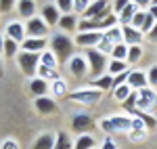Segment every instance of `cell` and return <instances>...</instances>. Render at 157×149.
Here are the masks:
<instances>
[{
  "label": "cell",
  "instance_id": "6da1fadb",
  "mask_svg": "<svg viewBox=\"0 0 157 149\" xmlns=\"http://www.w3.org/2000/svg\"><path fill=\"white\" fill-rule=\"evenodd\" d=\"M48 49L55 53V57H57L59 65H61V63H67L73 55H75V53H73V49H75V46H73V40L67 36V34H63V32L50 36Z\"/></svg>",
  "mask_w": 157,
  "mask_h": 149
},
{
  "label": "cell",
  "instance_id": "7a4b0ae2",
  "mask_svg": "<svg viewBox=\"0 0 157 149\" xmlns=\"http://www.w3.org/2000/svg\"><path fill=\"white\" fill-rule=\"evenodd\" d=\"M84 57H86V61H88V69H90L92 80L98 78V76H103V74H107V65H109L107 55H103V53L97 50V49H88Z\"/></svg>",
  "mask_w": 157,
  "mask_h": 149
},
{
  "label": "cell",
  "instance_id": "3957f363",
  "mask_svg": "<svg viewBox=\"0 0 157 149\" xmlns=\"http://www.w3.org/2000/svg\"><path fill=\"white\" fill-rule=\"evenodd\" d=\"M67 99L78 103V105H97L98 101L103 99V92L97 90V88H92V86H84V88H78V90L69 92Z\"/></svg>",
  "mask_w": 157,
  "mask_h": 149
},
{
  "label": "cell",
  "instance_id": "277c9868",
  "mask_svg": "<svg viewBox=\"0 0 157 149\" xmlns=\"http://www.w3.org/2000/svg\"><path fill=\"white\" fill-rule=\"evenodd\" d=\"M15 59H17L19 69H21L25 76L36 78L38 65H40V55H38V53H25V50H19V55H17Z\"/></svg>",
  "mask_w": 157,
  "mask_h": 149
},
{
  "label": "cell",
  "instance_id": "5b68a950",
  "mask_svg": "<svg viewBox=\"0 0 157 149\" xmlns=\"http://www.w3.org/2000/svg\"><path fill=\"white\" fill-rule=\"evenodd\" d=\"M124 42V36H121V27L120 25H115V27H111L107 32H103V38H101V42L97 44V50H101L103 55H111V50L115 44H120Z\"/></svg>",
  "mask_w": 157,
  "mask_h": 149
},
{
  "label": "cell",
  "instance_id": "8992f818",
  "mask_svg": "<svg viewBox=\"0 0 157 149\" xmlns=\"http://www.w3.org/2000/svg\"><path fill=\"white\" fill-rule=\"evenodd\" d=\"M94 118L90 113H75L71 118V130L75 135H90V130H94Z\"/></svg>",
  "mask_w": 157,
  "mask_h": 149
},
{
  "label": "cell",
  "instance_id": "52a82bcc",
  "mask_svg": "<svg viewBox=\"0 0 157 149\" xmlns=\"http://www.w3.org/2000/svg\"><path fill=\"white\" fill-rule=\"evenodd\" d=\"M48 32H50V27L44 23V19L38 17V15L25 21V36L27 38H46Z\"/></svg>",
  "mask_w": 157,
  "mask_h": 149
},
{
  "label": "cell",
  "instance_id": "ba28073f",
  "mask_svg": "<svg viewBox=\"0 0 157 149\" xmlns=\"http://www.w3.org/2000/svg\"><path fill=\"white\" fill-rule=\"evenodd\" d=\"M103 38V32H75L73 36V44L82 46V49H97V44Z\"/></svg>",
  "mask_w": 157,
  "mask_h": 149
},
{
  "label": "cell",
  "instance_id": "9c48e42d",
  "mask_svg": "<svg viewBox=\"0 0 157 149\" xmlns=\"http://www.w3.org/2000/svg\"><path fill=\"white\" fill-rule=\"evenodd\" d=\"M34 109L40 116H55V113H59V105L52 97H36L34 99Z\"/></svg>",
  "mask_w": 157,
  "mask_h": 149
},
{
  "label": "cell",
  "instance_id": "30bf717a",
  "mask_svg": "<svg viewBox=\"0 0 157 149\" xmlns=\"http://www.w3.org/2000/svg\"><path fill=\"white\" fill-rule=\"evenodd\" d=\"M67 69L73 78H84L90 69H88V61H86L84 55H73L71 59L67 61Z\"/></svg>",
  "mask_w": 157,
  "mask_h": 149
},
{
  "label": "cell",
  "instance_id": "8fae6325",
  "mask_svg": "<svg viewBox=\"0 0 157 149\" xmlns=\"http://www.w3.org/2000/svg\"><path fill=\"white\" fill-rule=\"evenodd\" d=\"M157 103V90L151 86L138 90V101H136V109H143V112H149L153 105Z\"/></svg>",
  "mask_w": 157,
  "mask_h": 149
},
{
  "label": "cell",
  "instance_id": "7c38bea8",
  "mask_svg": "<svg viewBox=\"0 0 157 149\" xmlns=\"http://www.w3.org/2000/svg\"><path fill=\"white\" fill-rule=\"evenodd\" d=\"M120 27H121V36H124V44H128V46L143 44L145 34H143L140 29H134L132 25H120Z\"/></svg>",
  "mask_w": 157,
  "mask_h": 149
},
{
  "label": "cell",
  "instance_id": "4fadbf2b",
  "mask_svg": "<svg viewBox=\"0 0 157 149\" xmlns=\"http://www.w3.org/2000/svg\"><path fill=\"white\" fill-rule=\"evenodd\" d=\"M48 49V40L46 38H25L23 42H21V50L25 53H42V50Z\"/></svg>",
  "mask_w": 157,
  "mask_h": 149
},
{
  "label": "cell",
  "instance_id": "5bb4252c",
  "mask_svg": "<svg viewBox=\"0 0 157 149\" xmlns=\"http://www.w3.org/2000/svg\"><path fill=\"white\" fill-rule=\"evenodd\" d=\"M128 86L132 90H143V88L149 86V80H147V72H140V69H132L130 76H128Z\"/></svg>",
  "mask_w": 157,
  "mask_h": 149
},
{
  "label": "cell",
  "instance_id": "9a60e30c",
  "mask_svg": "<svg viewBox=\"0 0 157 149\" xmlns=\"http://www.w3.org/2000/svg\"><path fill=\"white\" fill-rule=\"evenodd\" d=\"M40 17L44 19V23L48 25V27H55V25H59L61 13H59V9H57L55 4H44L42 11H40Z\"/></svg>",
  "mask_w": 157,
  "mask_h": 149
},
{
  "label": "cell",
  "instance_id": "2e32d148",
  "mask_svg": "<svg viewBox=\"0 0 157 149\" xmlns=\"http://www.w3.org/2000/svg\"><path fill=\"white\" fill-rule=\"evenodd\" d=\"M29 92H32V97L36 99V97H46V92L50 90V84L46 82V80H42V78H32L29 80Z\"/></svg>",
  "mask_w": 157,
  "mask_h": 149
},
{
  "label": "cell",
  "instance_id": "e0dca14e",
  "mask_svg": "<svg viewBox=\"0 0 157 149\" xmlns=\"http://www.w3.org/2000/svg\"><path fill=\"white\" fill-rule=\"evenodd\" d=\"M6 38H11V40H15V42H23L25 38V25L21 23V21H11V23L6 25Z\"/></svg>",
  "mask_w": 157,
  "mask_h": 149
},
{
  "label": "cell",
  "instance_id": "ac0fdd59",
  "mask_svg": "<svg viewBox=\"0 0 157 149\" xmlns=\"http://www.w3.org/2000/svg\"><path fill=\"white\" fill-rule=\"evenodd\" d=\"M109 120L115 128V132H126L128 135L132 130V116H111Z\"/></svg>",
  "mask_w": 157,
  "mask_h": 149
},
{
  "label": "cell",
  "instance_id": "d6986e66",
  "mask_svg": "<svg viewBox=\"0 0 157 149\" xmlns=\"http://www.w3.org/2000/svg\"><path fill=\"white\" fill-rule=\"evenodd\" d=\"M88 86L97 88V90H101V92L113 90V76L111 74H103V76H98V78H94V80H90Z\"/></svg>",
  "mask_w": 157,
  "mask_h": 149
},
{
  "label": "cell",
  "instance_id": "ffe728a7",
  "mask_svg": "<svg viewBox=\"0 0 157 149\" xmlns=\"http://www.w3.org/2000/svg\"><path fill=\"white\" fill-rule=\"evenodd\" d=\"M55 141H57V135L55 132H42L34 141L32 149H55Z\"/></svg>",
  "mask_w": 157,
  "mask_h": 149
},
{
  "label": "cell",
  "instance_id": "44dd1931",
  "mask_svg": "<svg viewBox=\"0 0 157 149\" xmlns=\"http://www.w3.org/2000/svg\"><path fill=\"white\" fill-rule=\"evenodd\" d=\"M17 13H19L23 19L36 17V2H34V0H17Z\"/></svg>",
  "mask_w": 157,
  "mask_h": 149
},
{
  "label": "cell",
  "instance_id": "7402d4cb",
  "mask_svg": "<svg viewBox=\"0 0 157 149\" xmlns=\"http://www.w3.org/2000/svg\"><path fill=\"white\" fill-rule=\"evenodd\" d=\"M78 23H80V19H78L75 13L61 15V19H59V27H61V29H65V32H73V29H78Z\"/></svg>",
  "mask_w": 157,
  "mask_h": 149
},
{
  "label": "cell",
  "instance_id": "603a6c76",
  "mask_svg": "<svg viewBox=\"0 0 157 149\" xmlns=\"http://www.w3.org/2000/svg\"><path fill=\"white\" fill-rule=\"evenodd\" d=\"M97 147V139L90 135H78V139L73 141V149H94Z\"/></svg>",
  "mask_w": 157,
  "mask_h": 149
},
{
  "label": "cell",
  "instance_id": "cb8c5ba5",
  "mask_svg": "<svg viewBox=\"0 0 157 149\" xmlns=\"http://www.w3.org/2000/svg\"><path fill=\"white\" fill-rule=\"evenodd\" d=\"M19 50H21V44L19 42H15L11 38L4 36V49H2V55L6 57V59H15L17 55H19Z\"/></svg>",
  "mask_w": 157,
  "mask_h": 149
},
{
  "label": "cell",
  "instance_id": "d4e9b609",
  "mask_svg": "<svg viewBox=\"0 0 157 149\" xmlns=\"http://www.w3.org/2000/svg\"><path fill=\"white\" fill-rule=\"evenodd\" d=\"M38 78H42V80H46V82H55V80H59L61 74L59 69H55V67H46V65H38Z\"/></svg>",
  "mask_w": 157,
  "mask_h": 149
},
{
  "label": "cell",
  "instance_id": "484cf974",
  "mask_svg": "<svg viewBox=\"0 0 157 149\" xmlns=\"http://www.w3.org/2000/svg\"><path fill=\"white\" fill-rule=\"evenodd\" d=\"M136 11H138V6L134 4V2H130L124 11L117 15V21H120V25H130V21H132V17L136 15Z\"/></svg>",
  "mask_w": 157,
  "mask_h": 149
},
{
  "label": "cell",
  "instance_id": "4316f807",
  "mask_svg": "<svg viewBox=\"0 0 157 149\" xmlns=\"http://www.w3.org/2000/svg\"><path fill=\"white\" fill-rule=\"evenodd\" d=\"M132 118H138V120H143V124L147 126V130H153L157 126V118L155 116H151L149 112H143V109H136L132 113Z\"/></svg>",
  "mask_w": 157,
  "mask_h": 149
},
{
  "label": "cell",
  "instance_id": "83f0119b",
  "mask_svg": "<svg viewBox=\"0 0 157 149\" xmlns=\"http://www.w3.org/2000/svg\"><path fill=\"white\" fill-rule=\"evenodd\" d=\"M40 65H46V67H55V69H59V61H57L55 53H52L50 49H46V50L40 53Z\"/></svg>",
  "mask_w": 157,
  "mask_h": 149
},
{
  "label": "cell",
  "instance_id": "f1b7e54d",
  "mask_svg": "<svg viewBox=\"0 0 157 149\" xmlns=\"http://www.w3.org/2000/svg\"><path fill=\"white\" fill-rule=\"evenodd\" d=\"M132 92H134V90L128 86V82H126V84H121V86L113 88V99L117 101V103H124V101L128 99V97H130Z\"/></svg>",
  "mask_w": 157,
  "mask_h": 149
},
{
  "label": "cell",
  "instance_id": "f546056e",
  "mask_svg": "<svg viewBox=\"0 0 157 149\" xmlns=\"http://www.w3.org/2000/svg\"><path fill=\"white\" fill-rule=\"evenodd\" d=\"M67 82L63 80V78H59V80H55V82H50V92L55 95V97H65L67 95Z\"/></svg>",
  "mask_w": 157,
  "mask_h": 149
},
{
  "label": "cell",
  "instance_id": "4dcf8cb0",
  "mask_svg": "<svg viewBox=\"0 0 157 149\" xmlns=\"http://www.w3.org/2000/svg\"><path fill=\"white\" fill-rule=\"evenodd\" d=\"M55 149H73V143H71V139H69V135H67L65 130H61V132H57V141H55Z\"/></svg>",
  "mask_w": 157,
  "mask_h": 149
},
{
  "label": "cell",
  "instance_id": "1f68e13d",
  "mask_svg": "<svg viewBox=\"0 0 157 149\" xmlns=\"http://www.w3.org/2000/svg\"><path fill=\"white\" fill-rule=\"evenodd\" d=\"M140 57H143V44L128 46V59H126V63H128V65H134L136 61H140Z\"/></svg>",
  "mask_w": 157,
  "mask_h": 149
},
{
  "label": "cell",
  "instance_id": "d6a6232c",
  "mask_svg": "<svg viewBox=\"0 0 157 149\" xmlns=\"http://www.w3.org/2000/svg\"><path fill=\"white\" fill-rule=\"evenodd\" d=\"M128 69V63L126 61H117V59H109V65H107V74L111 76H117L121 72H126Z\"/></svg>",
  "mask_w": 157,
  "mask_h": 149
},
{
  "label": "cell",
  "instance_id": "836d02e7",
  "mask_svg": "<svg viewBox=\"0 0 157 149\" xmlns=\"http://www.w3.org/2000/svg\"><path fill=\"white\" fill-rule=\"evenodd\" d=\"M109 57H111V59H117V61H126V59H128V44H124V42L115 44Z\"/></svg>",
  "mask_w": 157,
  "mask_h": 149
},
{
  "label": "cell",
  "instance_id": "e575fe53",
  "mask_svg": "<svg viewBox=\"0 0 157 149\" xmlns=\"http://www.w3.org/2000/svg\"><path fill=\"white\" fill-rule=\"evenodd\" d=\"M136 101H138V92L134 90V92H132V95H130L126 101H124L121 105H124V109H126L128 113H134V112H136Z\"/></svg>",
  "mask_w": 157,
  "mask_h": 149
},
{
  "label": "cell",
  "instance_id": "d590c367",
  "mask_svg": "<svg viewBox=\"0 0 157 149\" xmlns=\"http://www.w3.org/2000/svg\"><path fill=\"white\" fill-rule=\"evenodd\" d=\"M55 6L59 9L61 15H69V13H73V0H57Z\"/></svg>",
  "mask_w": 157,
  "mask_h": 149
},
{
  "label": "cell",
  "instance_id": "8d00e7d4",
  "mask_svg": "<svg viewBox=\"0 0 157 149\" xmlns=\"http://www.w3.org/2000/svg\"><path fill=\"white\" fill-rule=\"evenodd\" d=\"M145 19H147V11H136V15L132 17V21H130V25H132L134 29H140L143 27V23H145Z\"/></svg>",
  "mask_w": 157,
  "mask_h": 149
},
{
  "label": "cell",
  "instance_id": "74e56055",
  "mask_svg": "<svg viewBox=\"0 0 157 149\" xmlns=\"http://www.w3.org/2000/svg\"><path fill=\"white\" fill-rule=\"evenodd\" d=\"M92 0H73V13L75 15H84V11L90 6Z\"/></svg>",
  "mask_w": 157,
  "mask_h": 149
},
{
  "label": "cell",
  "instance_id": "f35d334b",
  "mask_svg": "<svg viewBox=\"0 0 157 149\" xmlns=\"http://www.w3.org/2000/svg\"><path fill=\"white\" fill-rule=\"evenodd\" d=\"M147 80H149V86L151 88H157V63L147 69Z\"/></svg>",
  "mask_w": 157,
  "mask_h": 149
},
{
  "label": "cell",
  "instance_id": "ab89813d",
  "mask_svg": "<svg viewBox=\"0 0 157 149\" xmlns=\"http://www.w3.org/2000/svg\"><path fill=\"white\" fill-rule=\"evenodd\" d=\"M147 135H149V130H130V132H128V137H130L132 143H140V141H145Z\"/></svg>",
  "mask_w": 157,
  "mask_h": 149
},
{
  "label": "cell",
  "instance_id": "60d3db41",
  "mask_svg": "<svg viewBox=\"0 0 157 149\" xmlns=\"http://www.w3.org/2000/svg\"><path fill=\"white\" fill-rule=\"evenodd\" d=\"M132 0H113V4H111V11H113V15H120L128 4H130Z\"/></svg>",
  "mask_w": 157,
  "mask_h": 149
},
{
  "label": "cell",
  "instance_id": "b9f144b4",
  "mask_svg": "<svg viewBox=\"0 0 157 149\" xmlns=\"http://www.w3.org/2000/svg\"><path fill=\"white\" fill-rule=\"evenodd\" d=\"M128 76H130V69H126V72H121V74H117V76H113V88L126 84V82H128Z\"/></svg>",
  "mask_w": 157,
  "mask_h": 149
},
{
  "label": "cell",
  "instance_id": "7bdbcfd3",
  "mask_svg": "<svg viewBox=\"0 0 157 149\" xmlns=\"http://www.w3.org/2000/svg\"><path fill=\"white\" fill-rule=\"evenodd\" d=\"M98 128H101L103 132H107V135H113V132H115V128H113V124H111V120H109V118L98 120Z\"/></svg>",
  "mask_w": 157,
  "mask_h": 149
},
{
  "label": "cell",
  "instance_id": "ee69618b",
  "mask_svg": "<svg viewBox=\"0 0 157 149\" xmlns=\"http://www.w3.org/2000/svg\"><path fill=\"white\" fill-rule=\"evenodd\" d=\"M153 25H155V19H153V17H151V15H149V13H147V19H145V23H143V27H140V32H143V34H149V32H151V29H153Z\"/></svg>",
  "mask_w": 157,
  "mask_h": 149
},
{
  "label": "cell",
  "instance_id": "f6af8a7d",
  "mask_svg": "<svg viewBox=\"0 0 157 149\" xmlns=\"http://www.w3.org/2000/svg\"><path fill=\"white\" fill-rule=\"evenodd\" d=\"M0 149H21V147H19V143L15 139H2L0 141Z\"/></svg>",
  "mask_w": 157,
  "mask_h": 149
},
{
  "label": "cell",
  "instance_id": "bcb514c9",
  "mask_svg": "<svg viewBox=\"0 0 157 149\" xmlns=\"http://www.w3.org/2000/svg\"><path fill=\"white\" fill-rule=\"evenodd\" d=\"M13 6H17L15 0H0V13H11Z\"/></svg>",
  "mask_w": 157,
  "mask_h": 149
},
{
  "label": "cell",
  "instance_id": "7dc6e473",
  "mask_svg": "<svg viewBox=\"0 0 157 149\" xmlns=\"http://www.w3.org/2000/svg\"><path fill=\"white\" fill-rule=\"evenodd\" d=\"M101 149H117V145H115V141L111 137H107L103 143H101Z\"/></svg>",
  "mask_w": 157,
  "mask_h": 149
},
{
  "label": "cell",
  "instance_id": "c3c4849f",
  "mask_svg": "<svg viewBox=\"0 0 157 149\" xmlns=\"http://www.w3.org/2000/svg\"><path fill=\"white\" fill-rule=\"evenodd\" d=\"M132 2L140 9V11H147V9L151 6V2H153V0H132Z\"/></svg>",
  "mask_w": 157,
  "mask_h": 149
},
{
  "label": "cell",
  "instance_id": "681fc988",
  "mask_svg": "<svg viewBox=\"0 0 157 149\" xmlns=\"http://www.w3.org/2000/svg\"><path fill=\"white\" fill-rule=\"evenodd\" d=\"M132 130H147V126L143 124V120H138V118H132Z\"/></svg>",
  "mask_w": 157,
  "mask_h": 149
},
{
  "label": "cell",
  "instance_id": "f907efd6",
  "mask_svg": "<svg viewBox=\"0 0 157 149\" xmlns=\"http://www.w3.org/2000/svg\"><path fill=\"white\" fill-rule=\"evenodd\" d=\"M147 38H149L151 42H157V21H155V25H153V29L147 34Z\"/></svg>",
  "mask_w": 157,
  "mask_h": 149
},
{
  "label": "cell",
  "instance_id": "816d5d0a",
  "mask_svg": "<svg viewBox=\"0 0 157 149\" xmlns=\"http://www.w3.org/2000/svg\"><path fill=\"white\" fill-rule=\"evenodd\" d=\"M147 13H149V15H151V17L157 21V4H151V6L147 9Z\"/></svg>",
  "mask_w": 157,
  "mask_h": 149
},
{
  "label": "cell",
  "instance_id": "f5cc1de1",
  "mask_svg": "<svg viewBox=\"0 0 157 149\" xmlns=\"http://www.w3.org/2000/svg\"><path fill=\"white\" fill-rule=\"evenodd\" d=\"M2 49H4V36H0V53H2Z\"/></svg>",
  "mask_w": 157,
  "mask_h": 149
},
{
  "label": "cell",
  "instance_id": "db71d44e",
  "mask_svg": "<svg viewBox=\"0 0 157 149\" xmlns=\"http://www.w3.org/2000/svg\"><path fill=\"white\" fill-rule=\"evenodd\" d=\"M2 72H4V67H2V59H0V78H2Z\"/></svg>",
  "mask_w": 157,
  "mask_h": 149
},
{
  "label": "cell",
  "instance_id": "11a10c76",
  "mask_svg": "<svg viewBox=\"0 0 157 149\" xmlns=\"http://www.w3.org/2000/svg\"><path fill=\"white\" fill-rule=\"evenodd\" d=\"M151 4H157V0H153V2H151Z\"/></svg>",
  "mask_w": 157,
  "mask_h": 149
},
{
  "label": "cell",
  "instance_id": "9f6ffc18",
  "mask_svg": "<svg viewBox=\"0 0 157 149\" xmlns=\"http://www.w3.org/2000/svg\"><path fill=\"white\" fill-rule=\"evenodd\" d=\"M94 149H98V147H94Z\"/></svg>",
  "mask_w": 157,
  "mask_h": 149
}]
</instances>
